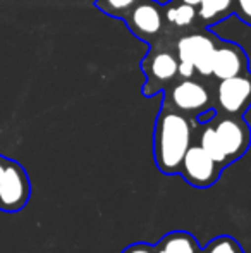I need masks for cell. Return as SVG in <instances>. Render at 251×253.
I'll return each instance as SVG.
<instances>
[{"label": "cell", "instance_id": "6da1fadb", "mask_svg": "<svg viewBox=\"0 0 251 253\" xmlns=\"http://www.w3.org/2000/svg\"><path fill=\"white\" fill-rule=\"evenodd\" d=\"M194 124L196 119L162 103L153 127V159L162 174H179L182 159L193 145Z\"/></svg>", "mask_w": 251, "mask_h": 253}, {"label": "cell", "instance_id": "7a4b0ae2", "mask_svg": "<svg viewBox=\"0 0 251 253\" xmlns=\"http://www.w3.org/2000/svg\"><path fill=\"white\" fill-rule=\"evenodd\" d=\"M220 38L210 28H194L176 40L179 59V78L212 80V59Z\"/></svg>", "mask_w": 251, "mask_h": 253}, {"label": "cell", "instance_id": "3957f363", "mask_svg": "<svg viewBox=\"0 0 251 253\" xmlns=\"http://www.w3.org/2000/svg\"><path fill=\"white\" fill-rule=\"evenodd\" d=\"M140 69L144 74V84L141 93L144 97H155L162 93L169 84L179 78V59L176 52V40L162 37L150 45V50L141 59Z\"/></svg>", "mask_w": 251, "mask_h": 253}, {"label": "cell", "instance_id": "277c9868", "mask_svg": "<svg viewBox=\"0 0 251 253\" xmlns=\"http://www.w3.org/2000/svg\"><path fill=\"white\" fill-rule=\"evenodd\" d=\"M162 103L191 119H198L201 114L214 109V88L207 78H178L164 91Z\"/></svg>", "mask_w": 251, "mask_h": 253}, {"label": "cell", "instance_id": "5b68a950", "mask_svg": "<svg viewBox=\"0 0 251 253\" xmlns=\"http://www.w3.org/2000/svg\"><path fill=\"white\" fill-rule=\"evenodd\" d=\"M251 107V71L220 80L214 88V109L222 116H245Z\"/></svg>", "mask_w": 251, "mask_h": 253}, {"label": "cell", "instance_id": "8992f818", "mask_svg": "<svg viewBox=\"0 0 251 253\" xmlns=\"http://www.w3.org/2000/svg\"><path fill=\"white\" fill-rule=\"evenodd\" d=\"M122 21L138 40L148 45L165 35L164 5L157 0H140Z\"/></svg>", "mask_w": 251, "mask_h": 253}, {"label": "cell", "instance_id": "52a82bcc", "mask_svg": "<svg viewBox=\"0 0 251 253\" xmlns=\"http://www.w3.org/2000/svg\"><path fill=\"white\" fill-rule=\"evenodd\" d=\"M31 197V183L26 169L19 162L7 159L0 177V210L16 213L28 205Z\"/></svg>", "mask_w": 251, "mask_h": 253}, {"label": "cell", "instance_id": "ba28073f", "mask_svg": "<svg viewBox=\"0 0 251 253\" xmlns=\"http://www.w3.org/2000/svg\"><path fill=\"white\" fill-rule=\"evenodd\" d=\"M217 138L227 155L229 164L239 160L251 145V129L243 116H222L215 114L210 119Z\"/></svg>", "mask_w": 251, "mask_h": 253}, {"label": "cell", "instance_id": "9c48e42d", "mask_svg": "<svg viewBox=\"0 0 251 253\" xmlns=\"http://www.w3.org/2000/svg\"><path fill=\"white\" fill-rule=\"evenodd\" d=\"M220 172L222 167L196 143L188 148L179 169V174L184 177L186 183L198 190H207L214 186L220 177Z\"/></svg>", "mask_w": 251, "mask_h": 253}, {"label": "cell", "instance_id": "30bf717a", "mask_svg": "<svg viewBox=\"0 0 251 253\" xmlns=\"http://www.w3.org/2000/svg\"><path fill=\"white\" fill-rule=\"evenodd\" d=\"M250 71L248 53L241 45L229 40H218L212 59V78L217 81L234 78Z\"/></svg>", "mask_w": 251, "mask_h": 253}, {"label": "cell", "instance_id": "8fae6325", "mask_svg": "<svg viewBox=\"0 0 251 253\" xmlns=\"http://www.w3.org/2000/svg\"><path fill=\"white\" fill-rule=\"evenodd\" d=\"M165 37L178 40L181 35L188 33L198 26V9L189 3L171 0L164 5Z\"/></svg>", "mask_w": 251, "mask_h": 253}, {"label": "cell", "instance_id": "7c38bea8", "mask_svg": "<svg viewBox=\"0 0 251 253\" xmlns=\"http://www.w3.org/2000/svg\"><path fill=\"white\" fill-rule=\"evenodd\" d=\"M193 143L200 145V147L203 148V150L207 152L208 155H210L212 159H214L215 162L222 167V169L227 167V166H231L210 121H207V123H198L196 121V124H194V131H193Z\"/></svg>", "mask_w": 251, "mask_h": 253}, {"label": "cell", "instance_id": "4fadbf2b", "mask_svg": "<svg viewBox=\"0 0 251 253\" xmlns=\"http://www.w3.org/2000/svg\"><path fill=\"white\" fill-rule=\"evenodd\" d=\"M198 26L214 28L234 16V0H201L198 3Z\"/></svg>", "mask_w": 251, "mask_h": 253}, {"label": "cell", "instance_id": "5bb4252c", "mask_svg": "<svg viewBox=\"0 0 251 253\" xmlns=\"http://www.w3.org/2000/svg\"><path fill=\"white\" fill-rule=\"evenodd\" d=\"M155 253H201V250L193 234L184 231H172L158 241Z\"/></svg>", "mask_w": 251, "mask_h": 253}, {"label": "cell", "instance_id": "9a60e30c", "mask_svg": "<svg viewBox=\"0 0 251 253\" xmlns=\"http://www.w3.org/2000/svg\"><path fill=\"white\" fill-rule=\"evenodd\" d=\"M140 0H95V7L105 16L114 19H124Z\"/></svg>", "mask_w": 251, "mask_h": 253}, {"label": "cell", "instance_id": "2e32d148", "mask_svg": "<svg viewBox=\"0 0 251 253\" xmlns=\"http://www.w3.org/2000/svg\"><path fill=\"white\" fill-rule=\"evenodd\" d=\"M201 253H245L241 245L231 236H218L208 243Z\"/></svg>", "mask_w": 251, "mask_h": 253}, {"label": "cell", "instance_id": "e0dca14e", "mask_svg": "<svg viewBox=\"0 0 251 253\" xmlns=\"http://www.w3.org/2000/svg\"><path fill=\"white\" fill-rule=\"evenodd\" d=\"M234 16L251 26V0H234Z\"/></svg>", "mask_w": 251, "mask_h": 253}, {"label": "cell", "instance_id": "ac0fdd59", "mask_svg": "<svg viewBox=\"0 0 251 253\" xmlns=\"http://www.w3.org/2000/svg\"><path fill=\"white\" fill-rule=\"evenodd\" d=\"M122 253H155V247L148 243H134L122 250Z\"/></svg>", "mask_w": 251, "mask_h": 253}, {"label": "cell", "instance_id": "d6986e66", "mask_svg": "<svg viewBox=\"0 0 251 253\" xmlns=\"http://www.w3.org/2000/svg\"><path fill=\"white\" fill-rule=\"evenodd\" d=\"M5 164H7V157L0 155V177H2L3 169H5Z\"/></svg>", "mask_w": 251, "mask_h": 253}, {"label": "cell", "instance_id": "ffe728a7", "mask_svg": "<svg viewBox=\"0 0 251 253\" xmlns=\"http://www.w3.org/2000/svg\"><path fill=\"white\" fill-rule=\"evenodd\" d=\"M176 2L189 3V5H194V7H198V3H200V2H201V0H176Z\"/></svg>", "mask_w": 251, "mask_h": 253}]
</instances>
